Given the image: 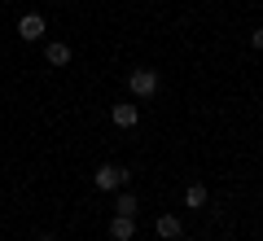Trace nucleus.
Returning <instances> with one entry per match:
<instances>
[{"label":"nucleus","mask_w":263,"mask_h":241,"mask_svg":"<svg viewBox=\"0 0 263 241\" xmlns=\"http://www.w3.org/2000/svg\"><path fill=\"white\" fill-rule=\"evenodd\" d=\"M127 92L136 97V101H149V97L158 92V70H145V66H136V70L127 75Z\"/></svg>","instance_id":"obj_1"},{"label":"nucleus","mask_w":263,"mask_h":241,"mask_svg":"<svg viewBox=\"0 0 263 241\" xmlns=\"http://www.w3.org/2000/svg\"><path fill=\"white\" fill-rule=\"evenodd\" d=\"M127 167H119V162H105V167H97V176H92V184L101 189V193H114V189H123L127 184Z\"/></svg>","instance_id":"obj_2"},{"label":"nucleus","mask_w":263,"mask_h":241,"mask_svg":"<svg viewBox=\"0 0 263 241\" xmlns=\"http://www.w3.org/2000/svg\"><path fill=\"white\" fill-rule=\"evenodd\" d=\"M18 40H27V44L44 40V13H22L18 18Z\"/></svg>","instance_id":"obj_3"},{"label":"nucleus","mask_w":263,"mask_h":241,"mask_svg":"<svg viewBox=\"0 0 263 241\" xmlns=\"http://www.w3.org/2000/svg\"><path fill=\"white\" fill-rule=\"evenodd\" d=\"M154 228H158L162 241H180V237H184V224H180V215H158V224H154Z\"/></svg>","instance_id":"obj_4"},{"label":"nucleus","mask_w":263,"mask_h":241,"mask_svg":"<svg viewBox=\"0 0 263 241\" xmlns=\"http://www.w3.org/2000/svg\"><path fill=\"white\" fill-rule=\"evenodd\" d=\"M44 62H48V66H70V44L48 40V44H44Z\"/></svg>","instance_id":"obj_5"},{"label":"nucleus","mask_w":263,"mask_h":241,"mask_svg":"<svg viewBox=\"0 0 263 241\" xmlns=\"http://www.w3.org/2000/svg\"><path fill=\"white\" fill-rule=\"evenodd\" d=\"M110 237L114 241H132L136 237V219H132V215H114L110 219Z\"/></svg>","instance_id":"obj_6"},{"label":"nucleus","mask_w":263,"mask_h":241,"mask_svg":"<svg viewBox=\"0 0 263 241\" xmlns=\"http://www.w3.org/2000/svg\"><path fill=\"white\" fill-rule=\"evenodd\" d=\"M110 119H114V127H136V123H141V110H136V105H114Z\"/></svg>","instance_id":"obj_7"},{"label":"nucleus","mask_w":263,"mask_h":241,"mask_svg":"<svg viewBox=\"0 0 263 241\" xmlns=\"http://www.w3.org/2000/svg\"><path fill=\"white\" fill-rule=\"evenodd\" d=\"M184 206L189 211H202V206H206V184H189L184 189Z\"/></svg>","instance_id":"obj_8"},{"label":"nucleus","mask_w":263,"mask_h":241,"mask_svg":"<svg viewBox=\"0 0 263 241\" xmlns=\"http://www.w3.org/2000/svg\"><path fill=\"white\" fill-rule=\"evenodd\" d=\"M136 211H141V202H136L132 193H119V202H114V215H132V219H136Z\"/></svg>","instance_id":"obj_9"},{"label":"nucleus","mask_w":263,"mask_h":241,"mask_svg":"<svg viewBox=\"0 0 263 241\" xmlns=\"http://www.w3.org/2000/svg\"><path fill=\"white\" fill-rule=\"evenodd\" d=\"M250 44H254V48H259V53H263V27L254 31V35H250Z\"/></svg>","instance_id":"obj_10"},{"label":"nucleus","mask_w":263,"mask_h":241,"mask_svg":"<svg viewBox=\"0 0 263 241\" xmlns=\"http://www.w3.org/2000/svg\"><path fill=\"white\" fill-rule=\"evenodd\" d=\"M35 241H57V237H35Z\"/></svg>","instance_id":"obj_11"},{"label":"nucleus","mask_w":263,"mask_h":241,"mask_svg":"<svg viewBox=\"0 0 263 241\" xmlns=\"http://www.w3.org/2000/svg\"><path fill=\"white\" fill-rule=\"evenodd\" d=\"M259 9H263V0H259Z\"/></svg>","instance_id":"obj_12"}]
</instances>
